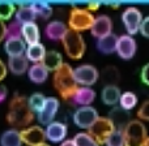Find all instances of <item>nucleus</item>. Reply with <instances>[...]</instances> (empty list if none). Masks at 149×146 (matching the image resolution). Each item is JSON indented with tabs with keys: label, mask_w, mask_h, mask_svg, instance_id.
Returning <instances> with one entry per match:
<instances>
[{
	"label": "nucleus",
	"mask_w": 149,
	"mask_h": 146,
	"mask_svg": "<svg viewBox=\"0 0 149 146\" xmlns=\"http://www.w3.org/2000/svg\"><path fill=\"white\" fill-rule=\"evenodd\" d=\"M95 99V91L90 87L86 86H81L76 90L73 98H72V103L79 104L80 107H85V106H90L93 103V100Z\"/></svg>",
	"instance_id": "nucleus-17"
},
{
	"label": "nucleus",
	"mask_w": 149,
	"mask_h": 146,
	"mask_svg": "<svg viewBox=\"0 0 149 146\" xmlns=\"http://www.w3.org/2000/svg\"><path fill=\"white\" fill-rule=\"evenodd\" d=\"M37 18V13L33 9L31 4L29 5H20V7L16 9V21L20 22L21 25L24 24H29V22H34V20Z\"/></svg>",
	"instance_id": "nucleus-24"
},
{
	"label": "nucleus",
	"mask_w": 149,
	"mask_h": 146,
	"mask_svg": "<svg viewBox=\"0 0 149 146\" xmlns=\"http://www.w3.org/2000/svg\"><path fill=\"white\" fill-rule=\"evenodd\" d=\"M119 103H120V108H123L126 111H131L137 104V97L132 91H124L122 93Z\"/></svg>",
	"instance_id": "nucleus-30"
},
{
	"label": "nucleus",
	"mask_w": 149,
	"mask_h": 146,
	"mask_svg": "<svg viewBox=\"0 0 149 146\" xmlns=\"http://www.w3.org/2000/svg\"><path fill=\"white\" fill-rule=\"evenodd\" d=\"M62 43L68 57H71L73 60H79L84 56L85 42L80 33H76V31H72L68 29V31L62 39Z\"/></svg>",
	"instance_id": "nucleus-5"
},
{
	"label": "nucleus",
	"mask_w": 149,
	"mask_h": 146,
	"mask_svg": "<svg viewBox=\"0 0 149 146\" xmlns=\"http://www.w3.org/2000/svg\"><path fill=\"white\" fill-rule=\"evenodd\" d=\"M139 31L141 33L143 37H145V38H149V17L143 18Z\"/></svg>",
	"instance_id": "nucleus-37"
},
{
	"label": "nucleus",
	"mask_w": 149,
	"mask_h": 146,
	"mask_svg": "<svg viewBox=\"0 0 149 146\" xmlns=\"http://www.w3.org/2000/svg\"><path fill=\"white\" fill-rule=\"evenodd\" d=\"M42 64H43V67L46 68L49 72L50 71L55 72V71L63 64V57L58 51H54V50H52V51H47L43 60H42Z\"/></svg>",
	"instance_id": "nucleus-27"
},
{
	"label": "nucleus",
	"mask_w": 149,
	"mask_h": 146,
	"mask_svg": "<svg viewBox=\"0 0 149 146\" xmlns=\"http://www.w3.org/2000/svg\"><path fill=\"white\" fill-rule=\"evenodd\" d=\"M67 125L62 121H52L45 129L46 138L51 142H63L67 136Z\"/></svg>",
	"instance_id": "nucleus-14"
},
{
	"label": "nucleus",
	"mask_w": 149,
	"mask_h": 146,
	"mask_svg": "<svg viewBox=\"0 0 149 146\" xmlns=\"http://www.w3.org/2000/svg\"><path fill=\"white\" fill-rule=\"evenodd\" d=\"M7 72H8V67L5 65V63L3 62L1 59H0V82H1L5 78V76H7Z\"/></svg>",
	"instance_id": "nucleus-39"
},
{
	"label": "nucleus",
	"mask_w": 149,
	"mask_h": 146,
	"mask_svg": "<svg viewBox=\"0 0 149 146\" xmlns=\"http://www.w3.org/2000/svg\"><path fill=\"white\" fill-rule=\"evenodd\" d=\"M7 94H8V89L5 85H1L0 84V103L3 102V100L7 98Z\"/></svg>",
	"instance_id": "nucleus-41"
},
{
	"label": "nucleus",
	"mask_w": 149,
	"mask_h": 146,
	"mask_svg": "<svg viewBox=\"0 0 149 146\" xmlns=\"http://www.w3.org/2000/svg\"><path fill=\"white\" fill-rule=\"evenodd\" d=\"M41 146H49V145H47V144H43V145H41Z\"/></svg>",
	"instance_id": "nucleus-45"
},
{
	"label": "nucleus",
	"mask_w": 149,
	"mask_h": 146,
	"mask_svg": "<svg viewBox=\"0 0 149 146\" xmlns=\"http://www.w3.org/2000/svg\"><path fill=\"white\" fill-rule=\"evenodd\" d=\"M94 16L88 9L79 7H73L70 12L68 18V29L76 33H81L85 30H90L94 22Z\"/></svg>",
	"instance_id": "nucleus-3"
},
{
	"label": "nucleus",
	"mask_w": 149,
	"mask_h": 146,
	"mask_svg": "<svg viewBox=\"0 0 149 146\" xmlns=\"http://www.w3.org/2000/svg\"><path fill=\"white\" fill-rule=\"evenodd\" d=\"M98 116V112L92 106H85V107H79L73 113V123L77 127L84 129H89L93 125Z\"/></svg>",
	"instance_id": "nucleus-10"
},
{
	"label": "nucleus",
	"mask_w": 149,
	"mask_h": 146,
	"mask_svg": "<svg viewBox=\"0 0 149 146\" xmlns=\"http://www.w3.org/2000/svg\"><path fill=\"white\" fill-rule=\"evenodd\" d=\"M16 12V7L10 1H0V20L7 21Z\"/></svg>",
	"instance_id": "nucleus-32"
},
{
	"label": "nucleus",
	"mask_w": 149,
	"mask_h": 146,
	"mask_svg": "<svg viewBox=\"0 0 149 146\" xmlns=\"http://www.w3.org/2000/svg\"><path fill=\"white\" fill-rule=\"evenodd\" d=\"M106 146H124V136L123 131L115 129L113 133L110 134V137L106 141Z\"/></svg>",
	"instance_id": "nucleus-35"
},
{
	"label": "nucleus",
	"mask_w": 149,
	"mask_h": 146,
	"mask_svg": "<svg viewBox=\"0 0 149 146\" xmlns=\"http://www.w3.org/2000/svg\"><path fill=\"white\" fill-rule=\"evenodd\" d=\"M4 50L9 57L13 56H22L25 54L26 44L22 38H13V39H5Z\"/></svg>",
	"instance_id": "nucleus-20"
},
{
	"label": "nucleus",
	"mask_w": 149,
	"mask_h": 146,
	"mask_svg": "<svg viewBox=\"0 0 149 146\" xmlns=\"http://www.w3.org/2000/svg\"><path fill=\"white\" fill-rule=\"evenodd\" d=\"M100 7H101L100 3H94V1H93V3H89V4H88V10H89V12L92 10V12H93V10H97Z\"/></svg>",
	"instance_id": "nucleus-42"
},
{
	"label": "nucleus",
	"mask_w": 149,
	"mask_h": 146,
	"mask_svg": "<svg viewBox=\"0 0 149 146\" xmlns=\"http://www.w3.org/2000/svg\"><path fill=\"white\" fill-rule=\"evenodd\" d=\"M45 102H46V97L42 93H33L28 98V104L30 107V110L37 113L41 112V110L45 106Z\"/></svg>",
	"instance_id": "nucleus-29"
},
{
	"label": "nucleus",
	"mask_w": 149,
	"mask_h": 146,
	"mask_svg": "<svg viewBox=\"0 0 149 146\" xmlns=\"http://www.w3.org/2000/svg\"><path fill=\"white\" fill-rule=\"evenodd\" d=\"M28 76H29V80L33 81L34 84L41 85L49 78V71L43 67L42 63H38V64H33L29 68Z\"/></svg>",
	"instance_id": "nucleus-22"
},
{
	"label": "nucleus",
	"mask_w": 149,
	"mask_h": 146,
	"mask_svg": "<svg viewBox=\"0 0 149 146\" xmlns=\"http://www.w3.org/2000/svg\"><path fill=\"white\" fill-rule=\"evenodd\" d=\"M59 100L55 97H49L46 98L43 108L41 110V112H38V121L42 125H49L50 123H52L55 119L58 110H59Z\"/></svg>",
	"instance_id": "nucleus-12"
},
{
	"label": "nucleus",
	"mask_w": 149,
	"mask_h": 146,
	"mask_svg": "<svg viewBox=\"0 0 149 146\" xmlns=\"http://www.w3.org/2000/svg\"><path fill=\"white\" fill-rule=\"evenodd\" d=\"M109 119L114 124L115 129L123 131L126 125L131 121V116H130V111H126L120 107H113L111 111L109 112Z\"/></svg>",
	"instance_id": "nucleus-15"
},
{
	"label": "nucleus",
	"mask_w": 149,
	"mask_h": 146,
	"mask_svg": "<svg viewBox=\"0 0 149 146\" xmlns=\"http://www.w3.org/2000/svg\"><path fill=\"white\" fill-rule=\"evenodd\" d=\"M21 37H22L24 42L29 44L38 43L39 38H41V33H39V28L36 22H29L24 24L21 28Z\"/></svg>",
	"instance_id": "nucleus-19"
},
{
	"label": "nucleus",
	"mask_w": 149,
	"mask_h": 146,
	"mask_svg": "<svg viewBox=\"0 0 149 146\" xmlns=\"http://www.w3.org/2000/svg\"><path fill=\"white\" fill-rule=\"evenodd\" d=\"M144 146H149V137L147 138V141H145V144H144Z\"/></svg>",
	"instance_id": "nucleus-44"
},
{
	"label": "nucleus",
	"mask_w": 149,
	"mask_h": 146,
	"mask_svg": "<svg viewBox=\"0 0 149 146\" xmlns=\"http://www.w3.org/2000/svg\"><path fill=\"white\" fill-rule=\"evenodd\" d=\"M120 95L122 93L118 86H105L102 89V93H101V99L105 104L115 107L116 103H119Z\"/></svg>",
	"instance_id": "nucleus-23"
},
{
	"label": "nucleus",
	"mask_w": 149,
	"mask_h": 146,
	"mask_svg": "<svg viewBox=\"0 0 149 146\" xmlns=\"http://www.w3.org/2000/svg\"><path fill=\"white\" fill-rule=\"evenodd\" d=\"M21 141L26 146H41L46 144V133L45 129L39 125H31L20 131Z\"/></svg>",
	"instance_id": "nucleus-9"
},
{
	"label": "nucleus",
	"mask_w": 149,
	"mask_h": 146,
	"mask_svg": "<svg viewBox=\"0 0 149 146\" xmlns=\"http://www.w3.org/2000/svg\"><path fill=\"white\" fill-rule=\"evenodd\" d=\"M54 87L59 95L67 102H72V98L79 89L76 80L73 76V68L67 63H63L54 72Z\"/></svg>",
	"instance_id": "nucleus-2"
},
{
	"label": "nucleus",
	"mask_w": 149,
	"mask_h": 146,
	"mask_svg": "<svg viewBox=\"0 0 149 146\" xmlns=\"http://www.w3.org/2000/svg\"><path fill=\"white\" fill-rule=\"evenodd\" d=\"M31 7H33V9L36 10L37 16L45 18V20H47V18H50L52 16V7L50 4H47V3H43V1L33 3Z\"/></svg>",
	"instance_id": "nucleus-31"
},
{
	"label": "nucleus",
	"mask_w": 149,
	"mask_h": 146,
	"mask_svg": "<svg viewBox=\"0 0 149 146\" xmlns=\"http://www.w3.org/2000/svg\"><path fill=\"white\" fill-rule=\"evenodd\" d=\"M73 76L74 80H76L77 85H82V86H86L90 87L92 85H94L98 80V73L97 68L94 65H90V64H82L79 65L77 68L73 69Z\"/></svg>",
	"instance_id": "nucleus-8"
},
{
	"label": "nucleus",
	"mask_w": 149,
	"mask_h": 146,
	"mask_svg": "<svg viewBox=\"0 0 149 146\" xmlns=\"http://www.w3.org/2000/svg\"><path fill=\"white\" fill-rule=\"evenodd\" d=\"M122 21H123V25L126 28V31L128 33V35H135L139 31L143 21L141 10L137 9L136 7L126 8L122 13Z\"/></svg>",
	"instance_id": "nucleus-7"
},
{
	"label": "nucleus",
	"mask_w": 149,
	"mask_h": 146,
	"mask_svg": "<svg viewBox=\"0 0 149 146\" xmlns=\"http://www.w3.org/2000/svg\"><path fill=\"white\" fill-rule=\"evenodd\" d=\"M98 78L102 84H105V86H116V84L120 81V72L114 65H107L101 71Z\"/></svg>",
	"instance_id": "nucleus-18"
},
{
	"label": "nucleus",
	"mask_w": 149,
	"mask_h": 146,
	"mask_svg": "<svg viewBox=\"0 0 149 146\" xmlns=\"http://www.w3.org/2000/svg\"><path fill=\"white\" fill-rule=\"evenodd\" d=\"M21 25L17 21H12L9 25H7V33H5V39H13V38H22L21 37Z\"/></svg>",
	"instance_id": "nucleus-34"
},
{
	"label": "nucleus",
	"mask_w": 149,
	"mask_h": 146,
	"mask_svg": "<svg viewBox=\"0 0 149 146\" xmlns=\"http://www.w3.org/2000/svg\"><path fill=\"white\" fill-rule=\"evenodd\" d=\"M46 48L42 43H33L29 44L25 50V57L28 59V62H31L34 64H38V63H42L45 55H46Z\"/></svg>",
	"instance_id": "nucleus-21"
},
{
	"label": "nucleus",
	"mask_w": 149,
	"mask_h": 146,
	"mask_svg": "<svg viewBox=\"0 0 149 146\" xmlns=\"http://www.w3.org/2000/svg\"><path fill=\"white\" fill-rule=\"evenodd\" d=\"M124 146H144L148 138L147 128L140 120H131L123 129Z\"/></svg>",
	"instance_id": "nucleus-4"
},
{
	"label": "nucleus",
	"mask_w": 149,
	"mask_h": 146,
	"mask_svg": "<svg viewBox=\"0 0 149 146\" xmlns=\"http://www.w3.org/2000/svg\"><path fill=\"white\" fill-rule=\"evenodd\" d=\"M73 142L76 146H98V144L85 132H81V133H77L76 136L73 137Z\"/></svg>",
	"instance_id": "nucleus-33"
},
{
	"label": "nucleus",
	"mask_w": 149,
	"mask_h": 146,
	"mask_svg": "<svg viewBox=\"0 0 149 146\" xmlns=\"http://www.w3.org/2000/svg\"><path fill=\"white\" fill-rule=\"evenodd\" d=\"M60 146H76L73 142V140H64V141L60 144Z\"/></svg>",
	"instance_id": "nucleus-43"
},
{
	"label": "nucleus",
	"mask_w": 149,
	"mask_h": 146,
	"mask_svg": "<svg viewBox=\"0 0 149 146\" xmlns=\"http://www.w3.org/2000/svg\"><path fill=\"white\" fill-rule=\"evenodd\" d=\"M5 33H7V25H5L4 21L0 20V42L5 39Z\"/></svg>",
	"instance_id": "nucleus-40"
},
{
	"label": "nucleus",
	"mask_w": 149,
	"mask_h": 146,
	"mask_svg": "<svg viewBox=\"0 0 149 146\" xmlns=\"http://www.w3.org/2000/svg\"><path fill=\"white\" fill-rule=\"evenodd\" d=\"M115 131L114 124L110 121L109 118H98L97 120L93 123V125L88 129V134L94 140L95 142L100 145H105L110 134Z\"/></svg>",
	"instance_id": "nucleus-6"
},
{
	"label": "nucleus",
	"mask_w": 149,
	"mask_h": 146,
	"mask_svg": "<svg viewBox=\"0 0 149 146\" xmlns=\"http://www.w3.org/2000/svg\"><path fill=\"white\" fill-rule=\"evenodd\" d=\"M68 31V26L62 21H50L45 28V35L51 41H62Z\"/></svg>",
	"instance_id": "nucleus-16"
},
{
	"label": "nucleus",
	"mask_w": 149,
	"mask_h": 146,
	"mask_svg": "<svg viewBox=\"0 0 149 146\" xmlns=\"http://www.w3.org/2000/svg\"><path fill=\"white\" fill-rule=\"evenodd\" d=\"M0 145L1 146H21L22 141H21L20 131L17 129H8L0 137Z\"/></svg>",
	"instance_id": "nucleus-28"
},
{
	"label": "nucleus",
	"mask_w": 149,
	"mask_h": 146,
	"mask_svg": "<svg viewBox=\"0 0 149 146\" xmlns=\"http://www.w3.org/2000/svg\"><path fill=\"white\" fill-rule=\"evenodd\" d=\"M136 41L134 39V37L128 35H120L118 37V42H116V54L119 55V57L124 60H130L135 56L136 54Z\"/></svg>",
	"instance_id": "nucleus-11"
},
{
	"label": "nucleus",
	"mask_w": 149,
	"mask_h": 146,
	"mask_svg": "<svg viewBox=\"0 0 149 146\" xmlns=\"http://www.w3.org/2000/svg\"><path fill=\"white\" fill-rule=\"evenodd\" d=\"M8 68L13 74L16 76H21V74L26 73V71L29 69L28 59L25 56H13L8 59Z\"/></svg>",
	"instance_id": "nucleus-25"
},
{
	"label": "nucleus",
	"mask_w": 149,
	"mask_h": 146,
	"mask_svg": "<svg viewBox=\"0 0 149 146\" xmlns=\"http://www.w3.org/2000/svg\"><path fill=\"white\" fill-rule=\"evenodd\" d=\"M137 116H139L141 120H147L149 121V99L145 100L141 104V107L137 111Z\"/></svg>",
	"instance_id": "nucleus-36"
},
{
	"label": "nucleus",
	"mask_w": 149,
	"mask_h": 146,
	"mask_svg": "<svg viewBox=\"0 0 149 146\" xmlns=\"http://www.w3.org/2000/svg\"><path fill=\"white\" fill-rule=\"evenodd\" d=\"M34 120V112L30 110L28 104V99L18 93L13 95L8 106L7 121L9 125L16 128H25L26 125Z\"/></svg>",
	"instance_id": "nucleus-1"
},
{
	"label": "nucleus",
	"mask_w": 149,
	"mask_h": 146,
	"mask_svg": "<svg viewBox=\"0 0 149 146\" xmlns=\"http://www.w3.org/2000/svg\"><path fill=\"white\" fill-rule=\"evenodd\" d=\"M111 30H113V21L106 15H101L98 17H95L92 29H90L92 34L98 39L103 38L106 35H110Z\"/></svg>",
	"instance_id": "nucleus-13"
},
{
	"label": "nucleus",
	"mask_w": 149,
	"mask_h": 146,
	"mask_svg": "<svg viewBox=\"0 0 149 146\" xmlns=\"http://www.w3.org/2000/svg\"><path fill=\"white\" fill-rule=\"evenodd\" d=\"M141 81L149 86V63L145 64L141 69Z\"/></svg>",
	"instance_id": "nucleus-38"
},
{
	"label": "nucleus",
	"mask_w": 149,
	"mask_h": 146,
	"mask_svg": "<svg viewBox=\"0 0 149 146\" xmlns=\"http://www.w3.org/2000/svg\"><path fill=\"white\" fill-rule=\"evenodd\" d=\"M116 42H118V37L115 34L111 33L110 35H106L103 38H100L97 41V48L100 50L102 54H113L116 51Z\"/></svg>",
	"instance_id": "nucleus-26"
}]
</instances>
